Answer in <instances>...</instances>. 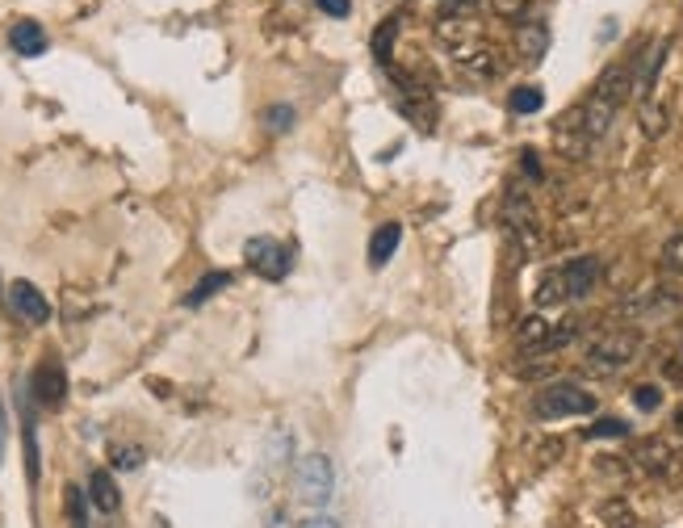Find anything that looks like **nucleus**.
<instances>
[{
	"mask_svg": "<svg viewBox=\"0 0 683 528\" xmlns=\"http://www.w3.org/2000/svg\"><path fill=\"white\" fill-rule=\"evenodd\" d=\"M499 218H503V231H508V239L516 244L524 256H537L541 252V223H537V211H533V202H529V193L512 190L508 197H503V211H499Z\"/></svg>",
	"mask_w": 683,
	"mask_h": 528,
	"instance_id": "4",
	"label": "nucleus"
},
{
	"mask_svg": "<svg viewBox=\"0 0 683 528\" xmlns=\"http://www.w3.org/2000/svg\"><path fill=\"white\" fill-rule=\"evenodd\" d=\"M290 453H294V437L286 432V428H277L269 437V462L273 465H286L290 462Z\"/></svg>",
	"mask_w": 683,
	"mask_h": 528,
	"instance_id": "29",
	"label": "nucleus"
},
{
	"mask_svg": "<svg viewBox=\"0 0 683 528\" xmlns=\"http://www.w3.org/2000/svg\"><path fill=\"white\" fill-rule=\"evenodd\" d=\"M63 507H67V525L88 528V495H84L81 486H67L63 491Z\"/></svg>",
	"mask_w": 683,
	"mask_h": 528,
	"instance_id": "25",
	"label": "nucleus"
},
{
	"mask_svg": "<svg viewBox=\"0 0 683 528\" xmlns=\"http://www.w3.org/2000/svg\"><path fill=\"white\" fill-rule=\"evenodd\" d=\"M4 444H9V420H4V402H0V462H4Z\"/></svg>",
	"mask_w": 683,
	"mask_h": 528,
	"instance_id": "38",
	"label": "nucleus"
},
{
	"mask_svg": "<svg viewBox=\"0 0 683 528\" xmlns=\"http://www.w3.org/2000/svg\"><path fill=\"white\" fill-rule=\"evenodd\" d=\"M629 97H633V64L604 67V76L596 80L591 97L583 101V122H587V134H591V139H604L608 127H612V118H617V109H621Z\"/></svg>",
	"mask_w": 683,
	"mask_h": 528,
	"instance_id": "1",
	"label": "nucleus"
},
{
	"mask_svg": "<svg viewBox=\"0 0 683 528\" xmlns=\"http://www.w3.org/2000/svg\"><path fill=\"white\" fill-rule=\"evenodd\" d=\"M516 51L524 64H541L549 51V25L545 22H524L516 30Z\"/></svg>",
	"mask_w": 683,
	"mask_h": 528,
	"instance_id": "14",
	"label": "nucleus"
},
{
	"mask_svg": "<svg viewBox=\"0 0 683 528\" xmlns=\"http://www.w3.org/2000/svg\"><path fill=\"white\" fill-rule=\"evenodd\" d=\"M591 143H596V139L587 134V122H583V106H570L558 118V122H554V148H558L566 160H587Z\"/></svg>",
	"mask_w": 683,
	"mask_h": 528,
	"instance_id": "8",
	"label": "nucleus"
},
{
	"mask_svg": "<svg viewBox=\"0 0 683 528\" xmlns=\"http://www.w3.org/2000/svg\"><path fill=\"white\" fill-rule=\"evenodd\" d=\"M88 504L97 507V511H105V516H114L122 507V495H118V483H114L109 470H93L88 474Z\"/></svg>",
	"mask_w": 683,
	"mask_h": 528,
	"instance_id": "15",
	"label": "nucleus"
},
{
	"mask_svg": "<svg viewBox=\"0 0 683 528\" xmlns=\"http://www.w3.org/2000/svg\"><path fill=\"white\" fill-rule=\"evenodd\" d=\"M541 106H545V93L537 85H520L508 93V109L512 114H537Z\"/></svg>",
	"mask_w": 683,
	"mask_h": 528,
	"instance_id": "23",
	"label": "nucleus"
},
{
	"mask_svg": "<svg viewBox=\"0 0 683 528\" xmlns=\"http://www.w3.org/2000/svg\"><path fill=\"white\" fill-rule=\"evenodd\" d=\"M298 528H340V525H335L332 516H311V520H302Z\"/></svg>",
	"mask_w": 683,
	"mask_h": 528,
	"instance_id": "37",
	"label": "nucleus"
},
{
	"mask_svg": "<svg viewBox=\"0 0 683 528\" xmlns=\"http://www.w3.org/2000/svg\"><path fill=\"white\" fill-rule=\"evenodd\" d=\"M666 55H671V39H654V43H645L642 51H638V60H633V97H638V101H645V97L654 93Z\"/></svg>",
	"mask_w": 683,
	"mask_h": 528,
	"instance_id": "9",
	"label": "nucleus"
},
{
	"mask_svg": "<svg viewBox=\"0 0 683 528\" xmlns=\"http://www.w3.org/2000/svg\"><path fill=\"white\" fill-rule=\"evenodd\" d=\"M453 72H457V80H461V85L482 88V85H491V80L503 76V55H499L487 39H478V43L453 51Z\"/></svg>",
	"mask_w": 683,
	"mask_h": 528,
	"instance_id": "6",
	"label": "nucleus"
},
{
	"mask_svg": "<svg viewBox=\"0 0 683 528\" xmlns=\"http://www.w3.org/2000/svg\"><path fill=\"white\" fill-rule=\"evenodd\" d=\"M520 169L529 172V181H541V160H537V151H520Z\"/></svg>",
	"mask_w": 683,
	"mask_h": 528,
	"instance_id": "36",
	"label": "nucleus"
},
{
	"mask_svg": "<svg viewBox=\"0 0 683 528\" xmlns=\"http://www.w3.org/2000/svg\"><path fill=\"white\" fill-rule=\"evenodd\" d=\"M659 402H663V390H659V386H638V390H633V407H638V411H659Z\"/></svg>",
	"mask_w": 683,
	"mask_h": 528,
	"instance_id": "32",
	"label": "nucleus"
},
{
	"mask_svg": "<svg viewBox=\"0 0 683 528\" xmlns=\"http://www.w3.org/2000/svg\"><path fill=\"white\" fill-rule=\"evenodd\" d=\"M600 520L608 528H638V516L629 511V504H625V499H604V504H600Z\"/></svg>",
	"mask_w": 683,
	"mask_h": 528,
	"instance_id": "26",
	"label": "nucleus"
},
{
	"mask_svg": "<svg viewBox=\"0 0 683 528\" xmlns=\"http://www.w3.org/2000/svg\"><path fill=\"white\" fill-rule=\"evenodd\" d=\"M398 13H391V18H382L377 22V30H373V60H377V67L391 64V51H394V39H398Z\"/></svg>",
	"mask_w": 683,
	"mask_h": 528,
	"instance_id": "21",
	"label": "nucleus"
},
{
	"mask_svg": "<svg viewBox=\"0 0 683 528\" xmlns=\"http://www.w3.org/2000/svg\"><path fill=\"white\" fill-rule=\"evenodd\" d=\"M109 457H114V470H139V462H143V449H139V444H118Z\"/></svg>",
	"mask_w": 683,
	"mask_h": 528,
	"instance_id": "31",
	"label": "nucleus"
},
{
	"mask_svg": "<svg viewBox=\"0 0 683 528\" xmlns=\"http://www.w3.org/2000/svg\"><path fill=\"white\" fill-rule=\"evenodd\" d=\"M398 244H403V227L398 223H382L370 239V265L373 269H382L394 252H398Z\"/></svg>",
	"mask_w": 683,
	"mask_h": 528,
	"instance_id": "20",
	"label": "nucleus"
},
{
	"mask_svg": "<svg viewBox=\"0 0 683 528\" xmlns=\"http://www.w3.org/2000/svg\"><path fill=\"white\" fill-rule=\"evenodd\" d=\"M675 428H680V432H683V407H680V411H675Z\"/></svg>",
	"mask_w": 683,
	"mask_h": 528,
	"instance_id": "39",
	"label": "nucleus"
},
{
	"mask_svg": "<svg viewBox=\"0 0 683 528\" xmlns=\"http://www.w3.org/2000/svg\"><path fill=\"white\" fill-rule=\"evenodd\" d=\"M633 462H638V470H645V474L666 478V474H675L680 453H675V449H671V441H663V437H645V441L633 444Z\"/></svg>",
	"mask_w": 683,
	"mask_h": 528,
	"instance_id": "11",
	"label": "nucleus"
},
{
	"mask_svg": "<svg viewBox=\"0 0 683 528\" xmlns=\"http://www.w3.org/2000/svg\"><path fill=\"white\" fill-rule=\"evenodd\" d=\"M638 122H642L645 139H663L666 130H671V106L659 101V97L650 93L645 101H638Z\"/></svg>",
	"mask_w": 683,
	"mask_h": 528,
	"instance_id": "17",
	"label": "nucleus"
},
{
	"mask_svg": "<svg viewBox=\"0 0 683 528\" xmlns=\"http://www.w3.org/2000/svg\"><path fill=\"white\" fill-rule=\"evenodd\" d=\"M638 348H642V336H638V332L612 327V332H600V336L587 344V353H583V365H587L591 374H604V378H612V374H621V369H629V365H633Z\"/></svg>",
	"mask_w": 683,
	"mask_h": 528,
	"instance_id": "2",
	"label": "nucleus"
},
{
	"mask_svg": "<svg viewBox=\"0 0 683 528\" xmlns=\"http://www.w3.org/2000/svg\"><path fill=\"white\" fill-rule=\"evenodd\" d=\"M314 4H319L328 18H349L352 13V0H314Z\"/></svg>",
	"mask_w": 683,
	"mask_h": 528,
	"instance_id": "35",
	"label": "nucleus"
},
{
	"mask_svg": "<svg viewBox=\"0 0 683 528\" xmlns=\"http://www.w3.org/2000/svg\"><path fill=\"white\" fill-rule=\"evenodd\" d=\"M9 43H13L21 60H39L46 51V30L39 22H13L9 25Z\"/></svg>",
	"mask_w": 683,
	"mask_h": 528,
	"instance_id": "16",
	"label": "nucleus"
},
{
	"mask_svg": "<svg viewBox=\"0 0 683 528\" xmlns=\"http://www.w3.org/2000/svg\"><path fill=\"white\" fill-rule=\"evenodd\" d=\"M659 265H663L666 273H683V231H675L671 239L663 244V252H659Z\"/></svg>",
	"mask_w": 683,
	"mask_h": 528,
	"instance_id": "27",
	"label": "nucleus"
},
{
	"mask_svg": "<svg viewBox=\"0 0 683 528\" xmlns=\"http://www.w3.org/2000/svg\"><path fill=\"white\" fill-rule=\"evenodd\" d=\"M478 4L482 0H440V18H453V22H466V18H474Z\"/></svg>",
	"mask_w": 683,
	"mask_h": 528,
	"instance_id": "30",
	"label": "nucleus"
},
{
	"mask_svg": "<svg viewBox=\"0 0 683 528\" xmlns=\"http://www.w3.org/2000/svg\"><path fill=\"white\" fill-rule=\"evenodd\" d=\"M549 336H554V323L549 319H524L520 323V332H516V344L524 348V353H549Z\"/></svg>",
	"mask_w": 683,
	"mask_h": 528,
	"instance_id": "19",
	"label": "nucleus"
},
{
	"mask_svg": "<svg viewBox=\"0 0 683 528\" xmlns=\"http://www.w3.org/2000/svg\"><path fill=\"white\" fill-rule=\"evenodd\" d=\"M335 491V465L323 453H307L302 462L294 465V495L298 504L307 507H323Z\"/></svg>",
	"mask_w": 683,
	"mask_h": 528,
	"instance_id": "5",
	"label": "nucleus"
},
{
	"mask_svg": "<svg viewBox=\"0 0 683 528\" xmlns=\"http://www.w3.org/2000/svg\"><path fill=\"white\" fill-rule=\"evenodd\" d=\"M265 122H269V130H290L294 109L290 106H273L269 114H265Z\"/></svg>",
	"mask_w": 683,
	"mask_h": 528,
	"instance_id": "33",
	"label": "nucleus"
},
{
	"mask_svg": "<svg viewBox=\"0 0 683 528\" xmlns=\"http://www.w3.org/2000/svg\"><path fill=\"white\" fill-rule=\"evenodd\" d=\"M583 437H587V441H604V437H629V423L612 420V416H608V420H596L591 428H583Z\"/></svg>",
	"mask_w": 683,
	"mask_h": 528,
	"instance_id": "28",
	"label": "nucleus"
},
{
	"mask_svg": "<svg viewBox=\"0 0 683 528\" xmlns=\"http://www.w3.org/2000/svg\"><path fill=\"white\" fill-rule=\"evenodd\" d=\"M537 420H570V416H591L596 411V395L579 386V381H554L533 399Z\"/></svg>",
	"mask_w": 683,
	"mask_h": 528,
	"instance_id": "3",
	"label": "nucleus"
},
{
	"mask_svg": "<svg viewBox=\"0 0 683 528\" xmlns=\"http://www.w3.org/2000/svg\"><path fill=\"white\" fill-rule=\"evenodd\" d=\"M537 306H554V302H566V281H562V269H549V273L537 281Z\"/></svg>",
	"mask_w": 683,
	"mask_h": 528,
	"instance_id": "24",
	"label": "nucleus"
},
{
	"mask_svg": "<svg viewBox=\"0 0 683 528\" xmlns=\"http://www.w3.org/2000/svg\"><path fill=\"white\" fill-rule=\"evenodd\" d=\"M30 395L39 399V407L46 411H60L63 402H67V369H63L55 357H46L34 369V378H30Z\"/></svg>",
	"mask_w": 683,
	"mask_h": 528,
	"instance_id": "10",
	"label": "nucleus"
},
{
	"mask_svg": "<svg viewBox=\"0 0 683 528\" xmlns=\"http://www.w3.org/2000/svg\"><path fill=\"white\" fill-rule=\"evenodd\" d=\"M491 9H495L499 18H520L529 9V0H491Z\"/></svg>",
	"mask_w": 683,
	"mask_h": 528,
	"instance_id": "34",
	"label": "nucleus"
},
{
	"mask_svg": "<svg viewBox=\"0 0 683 528\" xmlns=\"http://www.w3.org/2000/svg\"><path fill=\"white\" fill-rule=\"evenodd\" d=\"M600 260L596 256H575L562 265V281H566V298H587L600 281Z\"/></svg>",
	"mask_w": 683,
	"mask_h": 528,
	"instance_id": "12",
	"label": "nucleus"
},
{
	"mask_svg": "<svg viewBox=\"0 0 683 528\" xmlns=\"http://www.w3.org/2000/svg\"><path fill=\"white\" fill-rule=\"evenodd\" d=\"M9 306H13L25 323H46V319H51V302H46V294H39V285H30V281H13V285H9Z\"/></svg>",
	"mask_w": 683,
	"mask_h": 528,
	"instance_id": "13",
	"label": "nucleus"
},
{
	"mask_svg": "<svg viewBox=\"0 0 683 528\" xmlns=\"http://www.w3.org/2000/svg\"><path fill=\"white\" fill-rule=\"evenodd\" d=\"M244 260L252 265V273L265 277V281H281V277L294 269V256L286 244H277V239H269V235H256V239H248L244 244Z\"/></svg>",
	"mask_w": 683,
	"mask_h": 528,
	"instance_id": "7",
	"label": "nucleus"
},
{
	"mask_svg": "<svg viewBox=\"0 0 683 528\" xmlns=\"http://www.w3.org/2000/svg\"><path fill=\"white\" fill-rule=\"evenodd\" d=\"M227 285H231V273H206L185 294V306H202V302H210V298L218 294V290H227Z\"/></svg>",
	"mask_w": 683,
	"mask_h": 528,
	"instance_id": "22",
	"label": "nucleus"
},
{
	"mask_svg": "<svg viewBox=\"0 0 683 528\" xmlns=\"http://www.w3.org/2000/svg\"><path fill=\"white\" fill-rule=\"evenodd\" d=\"M436 39H440V46H449V55L453 51H461V46H470L482 39V30H478L470 18L466 22H453V18H436Z\"/></svg>",
	"mask_w": 683,
	"mask_h": 528,
	"instance_id": "18",
	"label": "nucleus"
}]
</instances>
